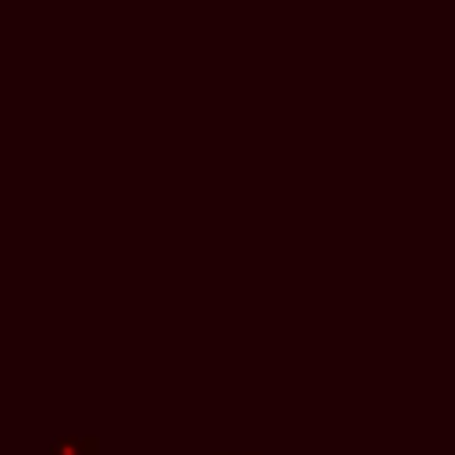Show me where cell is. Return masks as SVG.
Wrapping results in <instances>:
<instances>
[{
  "instance_id": "obj_1",
  "label": "cell",
  "mask_w": 455,
  "mask_h": 455,
  "mask_svg": "<svg viewBox=\"0 0 455 455\" xmlns=\"http://www.w3.org/2000/svg\"><path fill=\"white\" fill-rule=\"evenodd\" d=\"M50 455H96V437H57Z\"/></svg>"
},
{
  "instance_id": "obj_2",
  "label": "cell",
  "mask_w": 455,
  "mask_h": 455,
  "mask_svg": "<svg viewBox=\"0 0 455 455\" xmlns=\"http://www.w3.org/2000/svg\"><path fill=\"white\" fill-rule=\"evenodd\" d=\"M220 455H228V451H220ZM235 455H252V451H235Z\"/></svg>"
}]
</instances>
